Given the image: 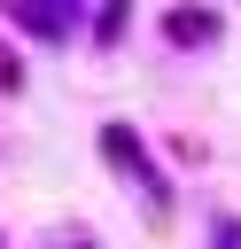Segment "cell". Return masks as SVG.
I'll return each instance as SVG.
<instances>
[{"instance_id": "cell-1", "label": "cell", "mask_w": 241, "mask_h": 249, "mask_svg": "<svg viewBox=\"0 0 241 249\" xmlns=\"http://www.w3.org/2000/svg\"><path fill=\"white\" fill-rule=\"evenodd\" d=\"M163 39H171V47H210V39H218V16H210V8H171V16H163Z\"/></svg>"}, {"instance_id": "cell-2", "label": "cell", "mask_w": 241, "mask_h": 249, "mask_svg": "<svg viewBox=\"0 0 241 249\" xmlns=\"http://www.w3.org/2000/svg\"><path fill=\"white\" fill-rule=\"evenodd\" d=\"M8 16H16L23 31H39V39H62V31L78 23V8H47V0H16Z\"/></svg>"}, {"instance_id": "cell-3", "label": "cell", "mask_w": 241, "mask_h": 249, "mask_svg": "<svg viewBox=\"0 0 241 249\" xmlns=\"http://www.w3.org/2000/svg\"><path fill=\"white\" fill-rule=\"evenodd\" d=\"M210 249H241V218H225V226L210 233Z\"/></svg>"}, {"instance_id": "cell-4", "label": "cell", "mask_w": 241, "mask_h": 249, "mask_svg": "<svg viewBox=\"0 0 241 249\" xmlns=\"http://www.w3.org/2000/svg\"><path fill=\"white\" fill-rule=\"evenodd\" d=\"M0 86H16V54L8 47H0Z\"/></svg>"}, {"instance_id": "cell-5", "label": "cell", "mask_w": 241, "mask_h": 249, "mask_svg": "<svg viewBox=\"0 0 241 249\" xmlns=\"http://www.w3.org/2000/svg\"><path fill=\"white\" fill-rule=\"evenodd\" d=\"M70 249H86V241H70Z\"/></svg>"}]
</instances>
